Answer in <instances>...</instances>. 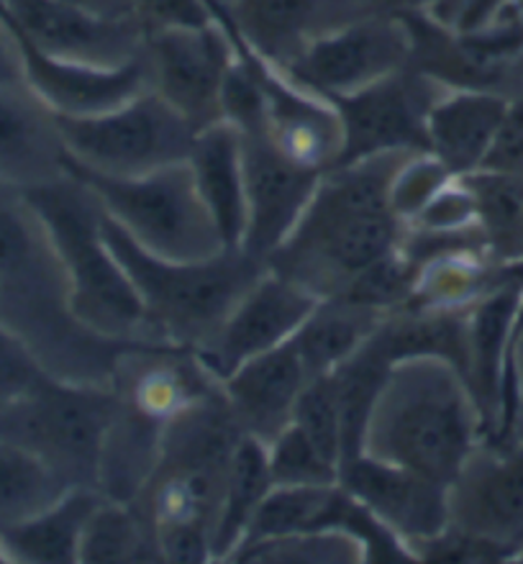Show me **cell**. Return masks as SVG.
Listing matches in <instances>:
<instances>
[{"instance_id": "6da1fadb", "label": "cell", "mask_w": 523, "mask_h": 564, "mask_svg": "<svg viewBox=\"0 0 523 564\" xmlns=\"http://www.w3.org/2000/svg\"><path fill=\"white\" fill-rule=\"evenodd\" d=\"M0 321L59 380L113 388L119 359L139 341L106 339L69 308V288L42 218L21 187L0 180Z\"/></svg>"}, {"instance_id": "7a4b0ae2", "label": "cell", "mask_w": 523, "mask_h": 564, "mask_svg": "<svg viewBox=\"0 0 523 564\" xmlns=\"http://www.w3.org/2000/svg\"><path fill=\"white\" fill-rule=\"evenodd\" d=\"M405 156L411 154H378L326 170L268 268L316 297L345 293L351 280L401 245L405 224L390 208V183Z\"/></svg>"}, {"instance_id": "3957f363", "label": "cell", "mask_w": 523, "mask_h": 564, "mask_svg": "<svg viewBox=\"0 0 523 564\" xmlns=\"http://www.w3.org/2000/svg\"><path fill=\"white\" fill-rule=\"evenodd\" d=\"M482 438L480 409L457 367L411 357L390 370L367 421L362 454L449 488Z\"/></svg>"}, {"instance_id": "277c9868", "label": "cell", "mask_w": 523, "mask_h": 564, "mask_svg": "<svg viewBox=\"0 0 523 564\" xmlns=\"http://www.w3.org/2000/svg\"><path fill=\"white\" fill-rule=\"evenodd\" d=\"M23 195L42 218L59 257L75 318L106 339L150 341L134 282L106 239V210L98 195L73 172L29 187Z\"/></svg>"}, {"instance_id": "5b68a950", "label": "cell", "mask_w": 523, "mask_h": 564, "mask_svg": "<svg viewBox=\"0 0 523 564\" xmlns=\"http://www.w3.org/2000/svg\"><path fill=\"white\" fill-rule=\"evenodd\" d=\"M103 231L134 282L144 308L146 339L195 351L214 336L268 264L244 249H224L208 260L175 262L144 252L106 214Z\"/></svg>"}, {"instance_id": "8992f818", "label": "cell", "mask_w": 523, "mask_h": 564, "mask_svg": "<svg viewBox=\"0 0 523 564\" xmlns=\"http://www.w3.org/2000/svg\"><path fill=\"white\" fill-rule=\"evenodd\" d=\"M67 172L98 195L108 218L144 252L162 260L190 262L229 249L200 200L187 162L139 177H103L69 164Z\"/></svg>"}, {"instance_id": "52a82bcc", "label": "cell", "mask_w": 523, "mask_h": 564, "mask_svg": "<svg viewBox=\"0 0 523 564\" xmlns=\"http://www.w3.org/2000/svg\"><path fill=\"white\" fill-rule=\"evenodd\" d=\"M116 409L119 395L113 388L50 375L23 401L0 413V436L42 457L67 485L98 488L100 452Z\"/></svg>"}, {"instance_id": "ba28073f", "label": "cell", "mask_w": 523, "mask_h": 564, "mask_svg": "<svg viewBox=\"0 0 523 564\" xmlns=\"http://www.w3.org/2000/svg\"><path fill=\"white\" fill-rule=\"evenodd\" d=\"M67 164L103 177H139L187 162L195 129L154 90L113 111L62 119Z\"/></svg>"}, {"instance_id": "9c48e42d", "label": "cell", "mask_w": 523, "mask_h": 564, "mask_svg": "<svg viewBox=\"0 0 523 564\" xmlns=\"http://www.w3.org/2000/svg\"><path fill=\"white\" fill-rule=\"evenodd\" d=\"M408 59L411 34L403 15L374 11L316 39L283 69L306 90L337 100L401 73Z\"/></svg>"}, {"instance_id": "30bf717a", "label": "cell", "mask_w": 523, "mask_h": 564, "mask_svg": "<svg viewBox=\"0 0 523 564\" xmlns=\"http://www.w3.org/2000/svg\"><path fill=\"white\" fill-rule=\"evenodd\" d=\"M210 13L229 29L239 57L257 80L264 106V129L270 139L303 167L326 172L337 167L345 149V131L337 106L295 83L283 67L264 59L233 26L224 6L208 3Z\"/></svg>"}, {"instance_id": "8fae6325", "label": "cell", "mask_w": 523, "mask_h": 564, "mask_svg": "<svg viewBox=\"0 0 523 564\" xmlns=\"http://www.w3.org/2000/svg\"><path fill=\"white\" fill-rule=\"evenodd\" d=\"M447 90L408 65L370 88L331 100L345 131L339 164L378 154L428 152V111Z\"/></svg>"}, {"instance_id": "7c38bea8", "label": "cell", "mask_w": 523, "mask_h": 564, "mask_svg": "<svg viewBox=\"0 0 523 564\" xmlns=\"http://www.w3.org/2000/svg\"><path fill=\"white\" fill-rule=\"evenodd\" d=\"M152 90L195 131L224 121L221 93L233 62V42L221 21L146 34Z\"/></svg>"}, {"instance_id": "4fadbf2b", "label": "cell", "mask_w": 523, "mask_h": 564, "mask_svg": "<svg viewBox=\"0 0 523 564\" xmlns=\"http://www.w3.org/2000/svg\"><path fill=\"white\" fill-rule=\"evenodd\" d=\"M15 36L50 57L116 67L146 50L137 15H100L65 0H0Z\"/></svg>"}, {"instance_id": "5bb4252c", "label": "cell", "mask_w": 523, "mask_h": 564, "mask_svg": "<svg viewBox=\"0 0 523 564\" xmlns=\"http://www.w3.org/2000/svg\"><path fill=\"white\" fill-rule=\"evenodd\" d=\"M447 500L451 527L516 560L523 546V431L503 444L482 438L447 488Z\"/></svg>"}, {"instance_id": "9a60e30c", "label": "cell", "mask_w": 523, "mask_h": 564, "mask_svg": "<svg viewBox=\"0 0 523 564\" xmlns=\"http://www.w3.org/2000/svg\"><path fill=\"white\" fill-rule=\"evenodd\" d=\"M322 297L270 268L241 295L221 328L195 349L200 365L221 382L249 359L291 341Z\"/></svg>"}, {"instance_id": "2e32d148", "label": "cell", "mask_w": 523, "mask_h": 564, "mask_svg": "<svg viewBox=\"0 0 523 564\" xmlns=\"http://www.w3.org/2000/svg\"><path fill=\"white\" fill-rule=\"evenodd\" d=\"M247 170V231L241 249L268 264L298 226L324 172L293 162L268 129L241 131Z\"/></svg>"}, {"instance_id": "e0dca14e", "label": "cell", "mask_w": 523, "mask_h": 564, "mask_svg": "<svg viewBox=\"0 0 523 564\" xmlns=\"http://www.w3.org/2000/svg\"><path fill=\"white\" fill-rule=\"evenodd\" d=\"M19 46L23 57V83L62 119H83V116L113 111L152 90V62L146 50L123 65L98 67L50 57L21 39Z\"/></svg>"}, {"instance_id": "ac0fdd59", "label": "cell", "mask_w": 523, "mask_h": 564, "mask_svg": "<svg viewBox=\"0 0 523 564\" xmlns=\"http://www.w3.org/2000/svg\"><path fill=\"white\" fill-rule=\"evenodd\" d=\"M218 380L195 351L170 344L139 341L119 359L113 390L127 409L167 426L179 413L214 393Z\"/></svg>"}, {"instance_id": "d6986e66", "label": "cell", "mask_w": 523, "mask_h": 564, "mask_svg": "<svg viewBox=\"0 0 523 564\" xmlns=\"http://www.w3.org/2000/svg\"><path fill=\"white\" fill-rule=\"evenodd\" d=\"M374 11H382L374 0H231L226 8L241 39L277 67L316 39Z\"/></svg>"}, {"instance_id": "ffe728a7", "label": "cell", "mask_w": 523, "mask_h": 564, "mask_svg": "<svg viewBox=\"0 0 523 564\" xmlns=\"http://www.w3.org/2000/svg\"><path fill=\"white\" fill-rule=\"evenodd\" d=\"M339 482L408 544L439 534L449 523L447 485L359 454L341 467Z\"/></svg>"}, {"instance_id": "44dd1931", "label": "cell", "mask_w": 523, "mask_h": 564, "mask_svg": "<svg viewBox=\"0 0 523 564\" xmlns=\"http://www.w3.org/2000/svg\"><path fill=\"white\" fill-rule=\"evenodd\" d=\"M308 380L293 341H285L283 347L239 365L218 386L241 434L270 444L293 423L295 405Z\"/></svg>"}, {"instance_id": "7402d4cb", "label": "cell", "mask_w": 523, "mask_h": 564, "mask_svg": "<svg viewBox=\"0 0 523 564\" xmlns=\"http://www.w3.org/2000/svg\"><path fill=\"white\" fill-rule=\"evenodd\" d=\"M67 175L57 113L26 83L0 88V180L21 191Z\"/></svg>"}, {"instance_id": "603a6c76", "label": "cell", "mask_w": 523, "mask_h": 564, "mask_svg": "<svg viewBox=\"0 0 523 564\" xmlns=\"http://www.w3.org/2000/svg\"><path fill=\"white\" fill-rule=\"evenodd\" d=\"M187 167L224 245L231 249L241 247L247 231V170L241 131L229 121L195 131Z\"/></svg>"}, {"instance_id": "cb8c5ba5", "label": "cell", "mask_w": 523, "mask_h": 564, "mask_svg": "<svg viewBox=\"0 0 523 564\" xmlns=\"http://www.w3.org/2000/svg\"><path fill=\"white\" fill-rule=\"evenodd\" d=\"M509 96L493 90H447L428 111V152L462 177L480 170L501 129Z\"/></svg>"}, {"instance_id": "d4e9b609", "label": "cell", "mask_w": 523, "mask_h": 564, "mask_svg": "<svg viewBox=\"0 0 523 564\" xmlns=\"http://www.w3.org/2000/svg\"><path fill=\"white\" fill-rule=\"evenodd\" d=\"M106 496L98 488L75 485L31 519L0 531L8 562H57L80 560L85 527Z\"/></svg>"}, {"instance_id": "484cf974", "label": "cell", "mask_w": 523, "mask_h": 564, "mask_svg": "<svg viewBox=\"0 0 523 564\" xmlns=\"http://www.w3.org/2000/svg\"><path fill=\"white\" fill-rule=\"evenodd\" d=\"M385 316L388 313L349 297H322L291 339L308 378H322L347 362L378 332Z\"/></svg>"}, {"instance_id": "4316f807", "label": "cell", "mask_w": 523, "mask_h": 564, "mask_svg": "<svg viewBox=\"0 0 523 564\" xmlns=\"http://www.w3.org/2000/svg\"><path fill=\"white\" fill-rule=\"evenodd\" d=\"M275 488L270 475L268 444L252 436H241L233 446L229 469H226L221 511L214 531V560L229 562L239 550L249 523L260 511L262 500Z\"/></svg>"}, {"instance_id": "83f0119b", "label": "cell", "mask_w": 523, "mask_h": 564, "mask_svg": "<svg viewBox=\"0 0 523 564\" xmlns=\"http://www.w3.org/2000/svg\"><path fill=\"white\" fill-rule=\"evenodd\" d=\"M475 203L482 249L498 264L523 262V175L475 170L462 175Z\"/></svg>"}, {"instance_id": "f1b7e54d", "label": "cell", "mask_w": 523, "mask_h": 564, "mask_svg": "<svg viewBox=\"0 0 523 564\" xmlns=\"http://www.w3.org/2000/svg\"><path fill=\"white\" fill-rule=\"evenodd\" d=\"M77 562H162V554L152 523L134 503L103 498L85 527Z\"/></svg>"}, {"instance_id": "f546056e", "label": "cell", "mask_w": 523, "mask_h": 564, "mask_svg": "<svg viewBox=\"0 0 523 564\" xmlns=\"http://www.w3.org/2000/svg\"><path fill=\"white\" fill-rule=\"evenodd\" d=\"M67 488L75 485H67L42 457L0 436V531L44 511Z\"/></svg>"}, {"instance_id": "4dcf8cb0", "label": "cell", "mask_w": 523, "mask_h": 564, "mask_svg": "<svg viewBox=\"0 0 523 564\" xmlns=\"http://www.w3.org/2000/svg\"><path fill=\"white\" fill-rule=\"evenodd\" d=\"M231 562H364L362 546L339 531H301L252 542L233 554Z\"/></svg>"}, {"instance_id": "1f68e13d", "label": "cell", "mask_w": 523, "mask_h": 564, "mask_svg": "<svg viewBox=\"0 0 523 564\" xmlns=\"http://www.w3.org/2000/svg\"><path fill=\"white\" fill-rule=\"evenodd\" d=\"M268 459L275 488L331 485L339 482L341 475V469L295 423H291L283 434H277L268 444Z\"/></svg>"}, {"instance_id": "d6a6232c", "label": "cell", "mask_w": 523, "mask_h": 564, "mask_svg": "<svg viewBox=\"0 0 523 564\" xmlns=\"http://www.w3.org/2000/svg\"><path fill=\"white\" fill-rule=\"evenodd\" d=\"M295 426L303 429L310 442L341 469L345 462V426H341V411L337 390L329 375L308 380L295 405Z\"/></svg>"}, {"instance_id": "836d02e7", "label": "cell", "mask_w": 523, "mask_h": 564, "mask_svg": "<svg viewBox=\"0 0 523 564\" xmlns=\"http://www.w3.org/2000/svg\"><path fill=\"white\" fill-rule=\"evenodd\" d=\"M451 177L457 175H451L447 164L436 160L432 152L405 156L390 183V208L403 224H411Z\"/></svg>"}, {"instance_id": "e575fe53", "label": "cell", "mask_w": 523, "mask_h": 564, "mask_svg": "<svg viewBox=\"0 0 523 564\" xmlns=\"http://www.w3.org/2000/svg\"><path fill=\"white\" fill-rule=\"evenodd\" d=\"M50 378L29 344L0 321V413L23 401Z\"/></svg>"}, {"instance_id": "d590c367", "label": "cell", "mask_w": 523, "mask_h": 564, "mask_svg": "<svg viewBox=\"0 0 523 564\" xmlns=\"http://www.w3.org/2000/svg\"><path fill=\"white\" fill-rule=\"evenodd\" d=\"M480 170L523 175V85L513 96H509V108H505L503 123L498 129V137Z\"/></svg>"}, {"instance_id": "8d00e7d4", "label": "cell", "mask_w": 523, "mask_h": 564, "mask_svg": "<svg viewBox=\"0 0 523 564\" xmlns=\"http://www.w3.org/2000/svg\"><path fill=\"white\" fill-rule=\"evenodd\" d=\"M137 19L144 23L146 34L173 26H203L214 21L206 0H131Z\"/></svg>"}, {"instance_id": "74e56055", "label": "cell", "mask_w": 523, "mask_h": 564, "mask_svg": "<svg viewBox=\"0 0 523 564\" xmlns=\"http://www.w3.org/2000/svg\"><path fill=\"white\" fill-rule=\"evenodd\" d=\"M503 3L505 0H434L426 11L449 29L465 31L490 19Z\"/></svg>"}, {"instance_id": "f35d334b", "label": "cell", "mask_w": 523, "mask_h": 564, "mask_svg": "<svg viewBox=\"0 0 523 564\" xmlns=\"http://www.w3.org/2000/svg\"><path fill=\"white\" fill-rule=\"evenodd\" d=\"M23 83V57L15 31L8 23L3 6H0V88Z\"/></svg>"}, {"instance_id": "ab89813d", "label": "cell", "mask_w": 523, "mask_h": 564, "mask_svg": "<svg viewBox=\"0 0 523 564\" xmlns=\"http://www.w3.org/2000/svg\"><path fill=\"white\" fill-rule=\"evenodd\" d=\"M65 3H73L100 15H113V19H119V15H137L131 0H65Z\"/></svg>"}, {"instance_id": "60d3db41", "label": "cell", "mask_w": 523, "mask_h": 564, "mask_svg": "<svg viewBox=\"0 0 523 564\" xmlns=\"http://www.w3.org/2000/svg\"><path fill=\"white\" fill-rule=\"evenodd\" d=\"M434 0H397V11H426Z\"/></svg>"}, {"instance_id": "b9f144b4", "label": "cell", "mask_w": 523, "mask_h": 564, "mask_svg": "<svg viewBox=\"0 0 523 564\" xmlns=\"http://www.w3.org/2000/svg\"><path fill=\"white\" fill-rule=\"evenodd\" d=\"M382 11H397V0H374Z\"/></svg>"}, {"instance_id": "7bdbcfd3", "label": "cell", "mask_w": 523, "mask_h": 564, "mask_svg": "<svg viewBox=\"0 0 523 564\" xmlns=\"http://www.w3.org/2000/svg\"><path fill=\"white\" fill-rule=\"evenodd\" d=\"M206 3H218V6H226V8H229V6H231V0H206Z\"/></svg>"}, {"instance_id": "ee69618b", "label": "cell", "mask_w": 523, "mask_h": 564, "mask_svg": "<svg viewBox=\"0 0 523 564\" xmlns=\"http://www.w3.org/2000/svg\"><path fill=\"white\" fill-rule=\"evenodd\" d=\"M513 562H523V546L516 552V560H513Z\"/></svg>"}, {"instance_id": "f6af8a7d", "label": "cell", "mask_w": 523, "mask_h": 564, "mask_svg": "<svg viewBox=\"0 0 523 564\" xmlns=\"http://www.w3.org/2000/svg\"><path fill=\"white\" fill-rule=\"evenodd\" d=\"M0 562H8V560H6V552H3V546H0Z\"/></svg>"}]
</instances>
